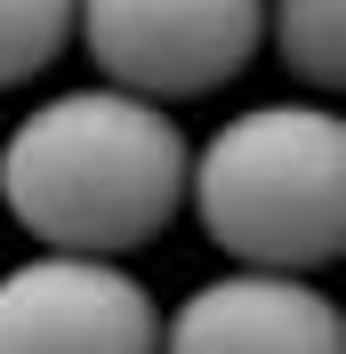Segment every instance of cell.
I'll return each mask as SVG.
<instances>
[{
  "mask_svg": "<svg viewBox=\"0 0 346 354\" xmlns=\"http://www.w3.org/2000/svg\"><path fill=\"white\" fill-rule=\"evenodd\" d=\"M185 161L170 105L97 81L41 97L0 137V201L41 250L129 258L185 209Z\"/></svg>",
  "mask_w": 346,
  "mask_h": 354,
  "instance_id": "1",
  "label": "cell"
},
{
  "mask_svg": "<svg viewBox=\"0 0 346 354\" xmlns=\"http://www.w3.org/2000/svg\"><path fill=\"white\" fill-rule=\"evenodd\" d=\"M185 201L234 266L322 274L346 250V129L330 105H250L185 161Z\"/></svg>",
  "mask_w": 346,
  "mask_h": 354,
  "instance_id": "2",
  "label": "cell"
},
{
  "mask_svg": "<svg viewBox=\"0 0 346 354\" xmlns=\"http://www.w3.org/2000/svg\"><path fill=\"white\" fill-rule=\"evenodd\" d=\"M73 41L105 88L185 105L250 73L266 48V0H73Z\"/></svg>",
  "mask_w": 346,
  "mask_h": 354,
  "instance_id": "3",
  "label": "cell"
},
{
  "mask_svg": "<svg viewBox=\"0 0 346 354\" xmlns=\"http://www.w3.org/2000/svg\"><path fill=\"white\" fill-rule=\"evenodd\" d=\"M0 354H161V306L121 258L33 250L0 274Z\"/></svg>",
  "mask_w": 346,
  "mask_h": 354,
  "instance_id": "4",
  "label": "cell"
},
{
  "mask_svg": "<svg viewBox=\"0 0 346 354\" xmlns=\"http://www.w3.org/2000/svg\"><path fill=\"white\" fill-rule=\"evenodd\" d=\"M161 354H346V314L306 274L226 266L177 298L161 322Z\"/></svg>",
  "mask_w": 346,
  "mask_h": 354,
  "instance_id": "5",
  "label": "cell"
},
{
  "mask_svg": "<svg viewBox=\"0 0 346 354\" xmlns=\"http://www.w3.org/2000/svg\"><path fill=\"white\" fill-rule=\"evenodd\" d=\"M266 41L314 97H338L346 81V0H266Z\"/></svg>",
  "mask_w": 346,
  "mask_h": 354,
  "instance_id": "6",
  "label": "cell"
},
{
  "mask_svg": "<svg viewBox=\"0 0 346 354\" xmlns=\"http://www.w3.org/2000/svg\"><path fill=\"white\" fill-rule=\"evenodd\" d=\"M73 48V0H0V88H24Z\"/></svg>",
  "mask_w": 346,
  "mask_h": 354,
  "instance_id": "7",
  "label": "cell"
}]
</instances>
